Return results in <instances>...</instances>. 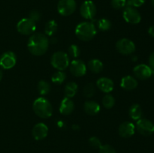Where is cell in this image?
I'll list each match as a JSON object with an SVG mask.
<instances>
[{
	"instance_id": "d4e9b609",
	"label": "cell",
	"mask_w": 154,
	"mask_h": 153,
	"mask_svg": "<svg viewBox=\"0 0 154 153\" xmlns=\"http://www.w3.org/2000/svg\"><path fill=\"white\" fill-rule=\"evenodd\" d=\"M66 79V74L63 70H57L51 76V81L55 84H62Z\"/></svg>"
},
{
	"instance_id": "603a6c76",
	"label": "cell",
	"mask_w": 154,
	"mask_h": 153,
	"mask_svg": "<svg viewBox=\"0 0 154 153\" xmlns=\"http://www.w3.org/2000/svg\"><path fill=\"white\" fill-rule=\"evenodd\" d=\"M58 25L57 22L54 20H49L46 24L45 27V34L48 36H52L57 32Z\"/></svg>"
},
{
	"instance_id": "ffe728a7",
	"label": "cell",
	"mask_w": 154,
	"mask_h": 153,
	"mask_svg": "<svg viewBox=\"0 0 154 153\" xmlns=\"http://www.w3.org/2000/svg\"><path fill=\"white\" fill-rule=\"evenodd\" d=\"M129 115L132 119L138 121L142 118L143 110L141 106L138 104H134L129 107Z\"/></svg>"
},
{
	"instance_id": "8fae6325",
	"label": "cell",
	"mask_w": 154,
	"mask_h": 153,
	"mask_svg": "<svg viewBox=\"0 0 154 153\" xmlns=\"http://www.w3.org/2000/svg\"><path fill=\"white\" fill-rule=\"evenodd\" d=\"M17 56L12 51H7L0 56V67L5 70H8L15 66Z\"/></svg>"
},
{
	"instance_id": "52a82bcc",
	"label": "cell",
	"mask_w": 154,
	"mask_h": 153,
	"mask_svg": "<svg viewBox=\"0 0 154 153\" xmlns=\"http://www.w3.org/2000/svg\"><path fill=\"white\" fill-rule=\"evenodd\" d=\"M116 49L122 55H131L135 51V44L132 40L128 38H122L116 43Z\"/></svg>"
},
{
	"instance_id": "9c48e42d",
	"label": "cell",
	"mask_w": 154,
	"mask_h": 153,
	"mask_svg": "<svg viewBox=\"0 0 154 153\" xmlns=\"http://www.w3.org/2000/svg\"><path fill=\"white\" fill-rule=\"evenodd\" d=\"M135 129L143 136H150L154 133V124L147 118H141L137 121Z\"/></svg>"
},
{
	"instance_id": "836d02e7",
	"label": "cell",
	"mask_w": 154,
	"mask_h": 153,
	"mask_svg": "<svg viewBox=\"0 0 154 153\" xmlns=\"http://www.w3.org/2000/svg\"><path fill=\"white\" fill-rule=\"evenodd\" d=\"M127 2V5L126 6H132L134 8L141 7V5L144 4L146 0H126Z\"/></svg>"
},
{
	"instance_id": "7a4b0ae2",
	"label": "cell",
	"mask_w": 154,
	"mask_h": 153,
	"mask_svg": "<svg viewBox=\"0 0 154 153\" xmlns=\"http://www.w3.org/2000/svg\"><path fill=\"white\" fill-rule=\"evenodd\" d=\"M97 33L95 23L93 22H81L75 28L77 38L83 41L91 40Z\"/></svg>"
},
{
	"instance_id": "5b68a950",
	"label": "cell",
	"mask_w": 154,
	"mask_h": 153,
	"mask_svg": "<svg viewBox=\"0 0 154 153\" xmlns=\"http://www.w3.org/2000/svg\"><path fill=\"white\" fill-rule=\"evenodd\" d=\"M36 29L35 22L29 18H23L17 25V30L18 32L23 35L32 34Z\"/></svg>"
},
{
	"instance_id": "7c38bea8",
	"label": "cell",
	"mask_w": 154,
	"mask_h": 153,
	"mask_svg": "<svg viewBox=\"0 0 154 153\" xmlns=\"http://www.w3.org/2000/svg\"><path fill=\"white\" fill-rule=\"evenodd\" d=\"M69 69L71 74L77 77L84 76L87 73V65L82 60L78 58L72 61L69 64Z\"/></svg>"
},
{
	"instance_id": "74e56055",
	"label": "cell",
	"mask_w": 154,
	"mask_h": 153,
	"mask_svg": "<svg viewBox=\"0 0 154 153\" xmlns=\"http://www.w3.org/2000/svg\"><path fill=\"white\" fill-rule=\"evenodd\" d=\"M2 76H3V73H2V71L0 70V81H1L2 79Z\"/></svg>"
},
{
	"instance_id": "30bf717a",
	"label": "cell",
	"mask_w": 154,
	"mask_h": 153,
	"mask_svg": "<svg viewBox=\"0 0 154 153\" xmlns=\"http://www.w3.org/2000/svg\"><path fill=\"white\" fill-rule=\"evenodd\" d=\"M80 14L87 20H93L96 14V6L93 1H84L80 8Z\"/></svg>"
},
{
	"instance_id": "484cf974",
	"label": "cell",
	"mask_w": 154,
	"mask_h": 153,
	"mask_svg": "<svg viewBox=\"0 0 154 153\" xmlns=\"http://www.w3.org/2000/svg\"><path fill=\"white\" fill-rule=\"evenodd\" d=\"M38 91L42 95H45L48 94L51 91V85L48 82L45 80H40L38 83Z\"/></svg>"
},
{
	"instance_id": "d6a6232c",
	"label": "cell",
	"mask_w": 154,
	"mask_h": 153,
	"mask_svg": "<svg viewBox=\"0 0 154 153\" xmlns=\"http://www.w3.org/2000/svg\"><path fill=\"white\" fill-rule=\"evenodd\" d=\"M41 17H42V14H41L40 12L37 10H33L29 14V18L30 20H32V21H34L35 22H38V21L40 20Z\"/></svg>"
},
{
	"instance_id": "9a60e30c",
	"label": "cell",
	"mask_w": 154,
	"mask_h": 153,
	"mask_svg": "<svg viewBox=\"0 0 154 153\" xmlns=\"http://www.w3.org/2000/svg\"><path fill=\"white\" fill-rule=\"evenodd\" d=\"M32 134L36 140H42L45 139L48 134V127L43 122L37 123L33 127Z\"/></svg>"
},
{
	"instance_id": "ac0fdd59",
	"label": "cell",
	"mask_w": 154,
	"mask_h": 153,
	"mask_svg": "<svg viewBox=\"0 0 154 153\" xmlns=\"http://www.w3.org/2000/svg\"><path fill=\"white\" fill-rule=\"evenodd\" d=\"M120 86L122 88L127 91L134 90L138 86V81L134 76L127 75L123 76L120 81Z\"/></svg>"
},
{
	"instance_id": "44dd1931",
	"label": "cell",
	"mask_w": 154,
	"mask_h": 153,
	"mask_svg": "<svg viewBox=\"0 0 154 153\" xmlns=\"http://www.w3.org/2000/svg\"><path fill=\"white\" fill-rule=\"evenodd\" d=\"M88 68L91 72L94 74H99L103 70L104 64L102 62H101L97 58H93L90 60L88 62Z\"/></svg>"
},
{
	"instance_id": "8992f818",
	"label": "cell",
	"mask_w": 154,
	"mask_h": 153,
	"mask_svg": "<svg viewBox=\"0 0 154 153\" xmlns=\"http://www.w3.org/2000/svg\"><path fill=\"white\" fill-rule=\"evenodd\" d=\"M77 3L75 0H60L57 4V10L62 16L72 15L75 11Z\"/></svg>"
},
{
	"instance_id": "6da1fadb",
	"label": "cell",
	"mask_w": 154,
	"mask_h": 153,
	"mask_svg": "<svg viewBox=\"0 0 154 153\" xmlns=\"http://www.w3.org/2000/svg\"><path fill=\"white\" fill-rule=\"evenodd\" d=\"M49 43L50 40L45 34L33 33L29 38L27 47L30 53L36 56H40L48 51Z\"/></svg>"
},
{
	"instance_id": "2e32d148",
	"label": "cell",
	"mask_w": 154,
	"mask_h": 153,
	"mask_svg": "<svg viewBox=\"0 0 154 153\" xmlns=\"http://www.w3.org/2000/svg\"><path fill=\"white\" fill-rule=\"evenodd\" d=\"M96 86L103 92L110 93L114 90V84L111 79L108 77H100L96 81Z\"/></svg>"
},
{
	"instance_id": "1f68e13d",
	"label": "cell",
	"mask_w": 154,
	"mask_h": 153,
	"mask_svg": "<svg viewBox=\"0 0 154 153\" xmlns=\"http://www.w3.org/2000/svg\"><path fill=\"white\" fill-rule=\"evenodd\" d=\"M99 153H117L116 150L113 146L108 144L102 145V146L99 148Z\"/></svg>"
},
{
	"instance_id": "5bb4252c",
	"label": "cell",
	"mask_w": 154,
	"mask_h": 153,
	"mask_svg": "<svg viewBox=\"0 0 154 153\" xmlns=\"http://www.w3.org/2000/svg\"><path fill=\"white\" fill-rule=\"evenodd\" d=\"M135 125L131 122H124L119 126L118 133L121 137L130 138L135 134Z\"/></svg>"
},
{
	"instance_id": "ba28073f",
	"label": "cell",
	"mask_w": 154,
	"mask_h": 153,
	"mask_svg": "<svg viewBox=\"0 0 154 153\" xmlns=\"http://www.w3.org/2000/svg\"><path fill=\"white\" fill-rule=\"evenodd\" d=\"M123 17L126 22L130 24H138L141 20L140 12L132 6H126L123 11Z\"/></svg>"
},
{
	"instance_id": "4316f807",
	"label": "cell",
	"mask_w": 154,
	"mask_h": 153,
	"mask_svg": "<svg viewBox=\"0 0 154 153\" xmlns=\"http://www.w3.org/2000/svg\"><path fill=\"white\" fill-rule=\"evenodd\" d=\"M102 105L106 109H111L115 104V98L110 94H105L102 98Z\"/></svg>"
},
{
	"instance_id": "7402d4cb",
	"label": "cell",
	"mask_w": 154,
	"mask_h": 153,
	"mask_svg": "<svg viewBox=\"0 0 154 153\" xmlns=\"http://www.w3.org/2000/svg\"><path fill=\"white\" fill-rule=\"evenodd\" d=\"M78 86L75 82H69L66 84L64 88V93L66 98H72L78 92Z\"/></svg>"
},
{
	"instance_id": "f546056e",
	"label": "cell",
	"mask_w": 154,
	"mask_h": 153,
	"mask_svg": "<svg viewBox=\"0 0 154 153\" xmlns=\"http://www.w3.org/2000/svg\"><path fill=\"white\" fill-rule=\"evenodd\" d=\"M111 4L114 8L120 10L127 5V2L126 0H111Z\"/></svg>"
},
{
	"instance_id": "83f0119b",
	"label": "cell",
	"mask_w": 154,
	"mask_h": 153,
	"mask_svg": "<svg viewBox=\"0 0 154 153\" xmlns=\"http://www.w3.org/2000/svg\"><path fill=\"white\" fill-rule=\"evenodd\" d=\"M68 56H69V58H72L76 59L78 56L81 54V50L78 47V45L76 44H72L69 46V47L68 48Z\"/></svg>"
},
{
	"instance_id": "d590c367",
	"label": "cell",
	"mask_w": 154,
	"mask_h": 153,
	"mask_svg": "<svg viewBox=\"0 0 154 153\" xmlns=\"http://www.w3.org/2000/svg\"><path fill=\"white\" fill-rule=\"evenodd\" d=\"M148 33L150 36L154 38V26H151L148 29Z\"/></svg>"
},
{
	"instance_id": "cb8c5ba5",
	"label": "cell",
	"mask_w": 154,
	"mask_h": 153,
	"mask_svg": "<svg viewBox=\"0 0 154 153\" xmlns=\"http://www.w3.org/2000/svg\"><path fill=\"white\" fill-rule=\"evenodd\" d=\"M95 26H96V28H99L101 31L106 32L111 29V28L112 27V23L108 19L102 18L96 21V24Z\"/></svg>"
},
{
	"instance_id": "8d00e7d4",
	"label": "cell",
	"mask_w": 154,
	"mask_h": 153,
	"mask_svg": "<svg viewBox=\"0 0 154 153\" xmlns=\"http://www.w3.org/2000/svg\"><path fill=\"white\" fill-rule=\"evenodd\" d=\"M79 128H80L79 126L77 125V124H73V125H72V129H73V130H78Z\"/></svg>"
},
{
	"instance_id": "f35d334b",
	"label": "cell",
	"mask_w": 154,
	"mask_h": 153,
	"mask_svg": "<svg viewBox=\"0 0 154 153\" xmlns=\"http://www.w3.org/2000/svg\"><path fill=\"white\" fill-rule=\"evenodd\" d=\"M151 4H152V6L154 8V0H151Z\"/></svg>"
},
{
	"instance_id": "277c9868",
	"label": "cell",
	"mask_w": 154,
	"mask_h": 153,
	"mask_svg": "<svg viewBox=\"0 0 154 153\" xmlns=\"http://www.w3.org/2000/svg\"><path fill=\"white\" fill-rule=\"evenodd\" d=\"M51 64L57 70H66L70 64L69 56L66 52H63V51H57L54 52L51 56Z\"/></svg>"
},
{
	"instance_id": "3957f363",
	"label": "cell",
	"mask_w": 154,
	"mask_h": 153,
	"mask_svg": "<svg viewBox=\"0 0 154 153\" xmlns=\"http://www.w3.org/2000/svg\"><path fill=\"white\" fill-rule=\"evenodd\" d=\"M32 110L35 115L42 118H50L53 114V106L51 102L44 97H40L35 100Z\"/></svg>"
},
{
	"instance_id": "e0dca14e",
	"label": "cell",
	"mask_w": 154,
	"mask_h": 153,
	"mask_svg": "<svg viewBox=\"0 0 154 153\" xmlns=\"http://www.w3.org/2000/svg\"><path fill=\"white\" fill-rule=\"evenodd\" d=\"M75 110V103L69 98H64L60 105V112L63 115L68 116L73 112Z\"/></svg>"
},
{
	"instance_id": "4dcf8cb0",
	"label": "cell",
	"mask_w": 154,
	"mask_h": 153,
	"mask_svg": "<svg viewBox=\"0 0 154 153\" xmlns=\"http://www.w3.org/2000/svg\"><path fill=\"white\" fill-rule=\"evenodd\" d=\"M89 143L92 147L95 148H99L102 146V142L97 136H92L89 139Z\"/></svg>"
},
{
	"instance_id": "e575fe53",
	"label": "cell",
	"mask_w": 154,
	"mask_h": 153,
	"mask_svg": "<svg viewBox=\"0 0 154 153\" xmlns=\"http://www.w3.org/2000/svg\"><path fill=\"white\" fill-rule=\"evenodd\" d=\"M148 63H149V67H150L154 72V52H152V53L150 55V56H149Z\"/></svg>"
},
{
	"instance_id": "d6986e66",
	"label": "cell",
	"mask_w": 154,
	"mask_h": 153,
	"mask_svg": "<svg viewBox=\"0 0 154 153\" xmlns=\"http://www.w3.org/2000/svg\"><path fill=\"white\" fill-rule=\"evenodd\" d=\"M84 110L88 115L95 116L100 111V105L94 100H87L84 104Z\"/></svg>"
},
{
	"instance_id": "f1b7e54d",
	"label": "cell",
	"mask_w": 154,
	"mask_h": 153,
	"mask_svg": "<svg viewBox=\"0 0 154 153\" xmlns=\"http://www.w3.org/2000/svg\"><path fill=\"white\" fill-rule=\"evenodd\" d=\"M95 92H96V88H95L94 84L90 82L87 83V85L84 86V89H83V94L85 97L87 98H91L94 95Z\"/></svg>"
},
{
	"instance_id": "4fadbf2b",
	"label": "cell",
	"mask_w": 154,
	"mask_h": 153,
	"mask_svg": "<svg viewBox=\"0 0 154 153\" xmlns=\"http://www.w3.org/2000/svg\"><path fill=\"white\" fill-rule=\"evenodd\" d=\"M133 74L135 76L141 80L149 79L153 75V71L149 65L145 64H140L133 68Z\"/></svg>"
}]
</instances>
